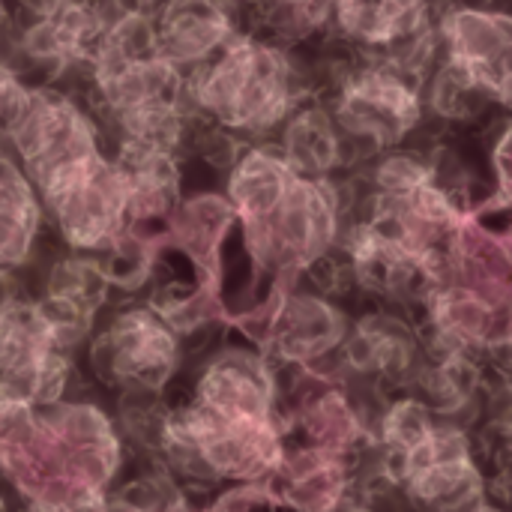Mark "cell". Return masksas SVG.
I'll return each mask as SVG.
<instances>
[{"mask_svg": "<svg viewBox=\"0 0 512 512\" xmlns=\"http://www.w3.org/2000/svg\"><path fill=\"white\" fill-rule=\"evenodd\" d=\"M69 381L66 348L60 345L42 303L0 300V396L51 405Z\"/></svg>", "mask_w": 512, "mask_h": 512, "instance_id": "cell-4", "label": "cell"}, {"mask_svg": "<svg viewBox=\"0 0 512 512\" xmlns=\"http://www.w3.org/2000/svg\"><path fill=\"white\" fill-rule=\"evenodd\" d=\"M0 396V471L39 507H99L120 468V441L90 405Z\"/></svg>", "mask_w": 512, "mask_h": 512, "instance_id": "cell-1", "label": "cell"}, {"mask_svg": "<svg viewBox=\"0 0 512 512\" xmlns=\"http://www.w3.org/2000/svg\"><path fill=\"white\" fill-rule=\"evenodd\" d=\"M282 153L303 177H327L342 159V129L324 108H300L285 120Z\"/></svg>", "mask_w": 512, "mask_h": 512, "instance_id": "cell-19", "label": "cell"}, {"mask_svg": "<svg viewBox=\"0 0 512 512\" xmlns=\"http://www.w3.org/2000/svg\"><path fill=\"white\" fill-rule=\"evenodd\" d=\"M0 18H3V0H0Z\"/></svg>", "mask_w": 512, "mask_h": 512, "instance_id": "cell-26", "label": "cell"}, {"mask_svg": "<svg viewBox=\"0 0 512 512\" xmlns=\"http://www.w3.org/2000/svg\"><path fill=\"white\" fill-rule=\"evenodd\" d=\"M39 198L33 180L0 153V273L27 261L39 234Z\"/></svg>", "mask_w": 512, "mask_h": 512, "instance_id": "cell-17", "label": "cell"}, {"mask_svg": "<svg viewBox=\"0 0 512 512\" xmlns=\"http://www.w3.org/2000/svg\"><path fill=\"white\" fill-rule=\"evenodd\" d=\"M348 354L357 366L393 378V375H405L411 369L414 342L399 324H393L387 318H375L354 333V339L348 342Z\"/></svg>", "mask_w": 512, "mask_h": 512, "instance_id": "cell-20", "label": "cell"}, {"mask_svg": "<svg viewBox=\"0 0 512 512\" xmlns=\"http://www.w3.org/2000/svg\"><path fill=\"white\" fill-rule=\"evenodd\" d=\"M30 87L21 84V78L0 60V141L9 138V129L21 111V105L27 102Z\"/></svg>", "mask_w": 512, "mask_h": 512, "instance_id": "cell-23", "label": "cell"}, {"mask_svg": "<svg viewBox=\"0 0 512 512\" xmlns=\"http://www.w3.org/2000/svg\"><path fill=\"white\" fill-rule=\"evenodd\" d=\"M501 423H504V429H507V435L512 438V387L510 393H507V402H504V411H501Z\"/></svg>", "mask_w": 512, "mask_h": 512, "instance_id": "cell-24", "label": "cell"}, {"mask_svg": "<svg viewBox=\"0 0 512 512\" xmlns=\"http://www.w3.org/2000/svg\"><path fill=\"white\" fill-rule=\"evenodd\" d=\"M153 33L159 54L183 72L204 66L237 36L234 12L222 0H162Z\"/></svg>", "mask_w": 512, "mask_h": 512, "instance_id": "cell-13", "label": "cell"}, {"mask_svg": "<svg viewBox=\"0 0 512 512\" xmlns=\"http://www.w3.org/2000/svg\"><path fill=\"white\" fill-rule=\"evenodd\" d=\"M195 399L231 417H273V372L249 351H225L201 375Z\"/></svg>", "mask_w": 512, "mask_h": 512, "instance_id": "cell-14", "label": "cell"}, {"mask_svg": "<svg viewBox=\"0 0 512 512\" xmlns=\"http://www.w3.org/2000/svg\"><path fill=\"white\" fill-rule=\"evenodd\" d=\"M489 96L459 69L447 60V66L441 69V75L435 78V90H432V102L438 111L450 114V117H465L471 111L480 108V102H486Z\"/></svg>", "mask_w": 512, "mask_h": 512, "instance_id": "cell-22", "label": "cell"}, {"mask_svg": "<svg viewBox=\"0 0 512 512\" xmlns=\"http://www.w3.org/2000/svg\"><path fill=\"white\" fill-rule=\"evenodd\" d=\"M345 336L342 315L321 297H294L273 321L276 348L285 357L306 360L339 345Z\"/></svg>", "mask_w": 512, "mask_h": 512, "instance_id": "cell-18", "label": "cell"}, {"mask_svg": "<svg viewBox=\"0 0 512 512\" xmlns=\"http://www.w3.org/2000/svg\"><path fill=\"white\" fill-rule=\"evenodd\" d=\"M300 174L294 171V165L288 162V156L282 153V147H252L246 150L228 180V195L231 204L237 210V216L243 219V225H258L261 219H267L282 198L291 192L294 180Z\"/></svg>", "mask_w": 512, "mask_h": 512, "instance_id": "cell-16", "label": "cell"}, {"mask_svg": "<svg viewBox=\"0 0 512 512\" xmlns=\"http://www.w3.org/2000/svg\"><path fill=\"white\" fill-rule=\"evenodd\" d=\"M189 102L222 129L246 135L270 132L297 111L294 66L285 51L234 36L216 57L192 69Z\"/></svg>", "mask_w": 512, "mask_h": 512, "instance_id": "cell-2", "label": "cell"}, {"mask_svg": "<svg viewBox=\"0 0 512 512\" xmlns=\"http://www.w3.org/2000/svg\"><path fill=\"white\" fill-rule=\"evenodd\" d=\"M420 81L396 66H369L351 75L336 99V123L342 135L375 150L399 147L420 123Z\"/></svg>", "mask_w": 512, "mask_h": 512, "instance_id": "cell-6", "label": "cell"}, {"mask_svg": "<svg viewBox=\"0 0 512 512\" xmlns=\"http://www.w3.org/2000/svg\"><path fill=\"white\" fill-rule=\"evenodd\" d=\"M177 354L174 324L159 309H132L90 348V363L108 384H123L129 393H156L174 375Z\"/></svg>", "mask_w": 512, "mask_h": 512, "instance_id": "cell-8", "label": "cell"}, {"mask_svg": "<svg viewBox=\"0 0 512 512\" xmlns=\"http://www.w3.org/2000/svg\"><path fill=\"white\" fill-rule=\"evenodd\" d=\"M108 282L105 267L84 258H66L51 270L45 300L39 303L63 348H72L90 330V321L108 294Z\"/></svg>", "mask_w": 512, "mask_h": 512, "instance_id": "cell-15", "label": "cell"}, {"mask_svg": "<svg viewBox=\"0 0 512 512\" xmlns=\"http://www.w3.org/2000/svg\"><path fill=\"white\" fill-rule=\"evenodd\" d=\"M438 426L435 414L417 402V399H405L396 402L387 417H384V447H387V462L405 456L408 450H414L420 441L429 438V432Z\"/></svg>", "mask_w": 512, "mask_h": 512, "instance_id": "cell-21", "label": "cell"}, {"mask_svg": "<svg viewBox=\"0 0 512 512\" xmlns=\"http://www.w3.org/2000/svg\"><path fill=\"white\" fill-rule=\"evenodd\" d=\"M36 189L57 231L78 252L111 249L132 225L126 168L99 150L63 165Z\"/></svg>", "mask_w": 512, "mask_h": 512, "instance_id": "cell-3", "label": "cell"}, {"mask_svg": "<svg viewBox=\"0 0 512 512\" xmlns=\"http://www.w3.org/2000/svg\"><path fill=\"white\" fill-rule=\"evenodd\" d=\"M390 474L405 492L432 510L483 507V474L474 465L468 438L453 426H435L426 441L399 459H390Z\"/></svg>", "mask_w": 512, "mask_h": 512, "instance_id": "cell-9", "label": "cell"}, {"mask_svg": "<svg viewBox=\"0 0 512 512\" xmlns=\"http://www.w3.org/2000/svg\"><path fill=\"white\" fill-rule=\"evenodd\" d=\"M339 27L363 48L384 51V63L420 78L432 54L426 0H333Z\"/></svg>", "mask_w": 512, "mask_h": 512, "instance_id": "cell-10", "label": "cell"}, {"mask_svg": "<svg viewBox=\"0 0 512 512\" xmlns=\"http://www.w3.org/2000/svg\"><path fill=\"white\" fill-rule=\"evenodd\" d=\"M108 21L99 6L87 0H57L51 9L33 15L21 36V51L39 69L60 75L75 66H90Z\"/></svg>", "mask_w": 512, "mask_h": 512, "instance_id": "cell-12", "label": "cell"}, {"mask_svg": "<svg viewBox=\"0 0 512 512\" xmlns=\"http://www.w3.org/2000/svg\"><path fill=\"white\" fill-rule=\"evenodd\" d=\"M24 6H27V12H33V15H39V12H45V9H51L57 0H21Z\"/></svg>", "mask_w": 512, "mask_h": 512, "instance_id": "cell-25", "label": "cell"}, {"mask_svg": "<svg viewBox=\"0 0 512 512\" xmlns=\"http://www.w3.org/2000/svg\"><path fill=\"white\" fill-rule=\"evenodd\" d=\"M249 249L273 267H312L339 237V192L327 177H297L282 204L246 228Z\"/></svg>", "mask_w": 512, "mask_h": 512, "instance_id": "cell-5", "label": "cell"}, {"mask_svg": "<svg viewBox=\"0 0 512 512\" xmlns=\"http://www.w3.org/2000/svg\"><path fill=\"white\" fill-rule=\"evenodd\" d=\"M6 141L12 144L33 186H42L63 165L99 150L90 117L72 99L54 90L27 93V102L21 105Z\"/></svg>", "mask_w": 512, "mask_h": 512, "instance_id": "cell-7", "label": "cell"}, {"mask_svg": "<svg viewBox=\"0 0 512 512\" xmlns=\"http://www.w3.org/2000/svg\"><path fill=\"white\" fill-rule=\"evenodd\" d=\"M447 60L489 99L512 105V15L456 9L444 21Z\"/></svg>", "mask_w": 512, "mask_h": 512, "instance_id": "cell-11", "label": "cell"}]
</instances>
